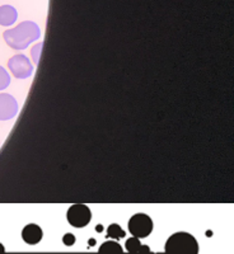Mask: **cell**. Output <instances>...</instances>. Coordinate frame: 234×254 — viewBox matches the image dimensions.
I'll return each mask as SVG.
<instances>
[{
  "label": "cell",
  "instance_id": "cell-4",
  "mask_svg": "<svg viewBox=\"0 0 234 254\" xmlns=\"http://www.w3.org/2000/svg\"><path fill=\"white\" fill-rule=\"evenodd\" d=\"M8 67L17 79H27L33 74V65L23 54H18L9 59Z\"/></svg>",
  "mask_w": 234,
  "mask_h": 254
},
{
  "label": "cell",
  "instance_id": "cell-12",
  "mask_svg": "<svg viewBox=\"0 0 234 254\" xmlns=\"http://www.w3.org/2000/svg\"><path fill=\"white\" fill-rule=\"evenodd\" d=\"M10 84V76L3 66H0V90H4Z\"/></svg>",
  "mask_w": 234,
  "mask_h": 254
},
{
  "label": "cell",
  "instance_id": "cell-11",
  "mask_svg": "<svg viewBox=\"0 0 234 254\" xmlns=\"http://www.w3.org/2000/svg\"><path fill=\"white\" fill-rule=\"evenodd\" d=\"M126 235L124 230L121 229V226L119 224H111L107 228V237L112 238V239H122V238Z\"/></svg>",
  "mask_w": 234,
  "mask_h": 254
},
{
  "label": "cell",
  "instance_id": "cell-5",
  "mask_svg": "<svg viewBox=\"0 0 234 254\" xmlns=\"http://www.w3.org/2000/svg\"><path fill=\"white\" fill-rule=\"evenodd\" d=\"M67 219L70 225L74 228H84L89 224L90 219H92V212L88 206L83 205V203H77L68 210Z\"/></svg>",
  "mask_w": 234,
  "mask_h": 254
},
{
  "label": "cell",
  "instance_id": "cell-13",
  "mask_svg": "<svg viewBox=\"0 0 234 254\" xmlns=\"http://www.w3.org/2000/svg\"><path fill=\"white\" fill-rule=\"evenodd\" d=\"M42 47H44V42H40V44H37L33 49H32L31 55L33 61H35V64H38V61H40V55L41 52H42Z\"/></svg>",
  "mask_w": 234,
  "mask_h": 254
},
{
  "label": "cell",
  "instance_id": "cell-14",
  "mask_svg": "<svg viewBox=\"0 0 234 254\" xmlns=\"http://www.w3.org/2000/svg\"><path fill=\"white\" fill-rule=\"evenodd\" d=\"M63 242L65 246L72 247V246H74V243H76V237H74L73 234H70V233H68V234H65L63 237Z\"/></svg>",
  "mask_w": 234,
  "mask_h": 254
},
{
  "label": "cell",
  "instance_id": "cell-3",
  "mask_svg": "<svg viewBox=\"0 0 234 254\" xmlns=\"http://www.w3.org/2000/svg\"><path fill=\"white\" fill-rule=\"evenodd\" d=\"M153 225V220L151 219V216L145 214H136L129 221V231L130 234H133V237L142 239L152 234Z\"/></svg>",
  "mask_w": 234,
  "mask_h": 254
},
{
  "label": "cell",
  "instance_id": "cell-10",
  "mask_svg": "<svg viewBox=\"0 0 234 254\" xmlns=\"http://www.w3.org/2000/svg\"><path fill=\"white\" fill-rule=\"evenodd\" d=\"M99 253H122L124 249L120 246L119 243L115 240H108L104 242L101 247H99Z\"/></svg>",
  "mask_w": 234,
  "mask_h": 254
},
{
  "label": "cell",
  "instance_id": "cell-8",
  "mask_svg": "<svg viewBox=\"0 0 234 254\" xmlns=\"http://www.w3.org/2000/svg\"><path fill=\"white\" fill-rule=\"evenodd\" d=\"M18 18V13L14 6L1 5L0 6V26L9 27L14 23Z\"/></svg>",
  "mask_w": 234,
  "mask_h": 254
},
{
  "label": "cell",
  "instance_id": "cell-2",
  "mask_svg": "<svg viewBox=\"0 0 234 254\" xmlns=\"http://www.w3.org/2000/svg\"><path fill=\"white\" fill-rule=\"evenodd\" d=\"M164 251L165 253L172 254H197L199 253V243L188 233L179 231L168 238Z\"/></svg>",
  "mask_w": 234,
  "mask_h": 254
},
{
  "label": "cell",
  "instance_id": "cell-6",
  "mask_svg": "<svg viewBox=\"0 0 234 254\" xmlns=\"http://www.w3.org/2000/svg\"><path fill=\"white\" fill-rule=\"evenodd\" d=\"M18 113V103L13 95L0 93V121H9Z\"/></svg>",
  "mask_w": 234,
  "mask_h": 254
},
{
  "label": "cell",
  "instance_id": "cell-7",
  "mask_svg": "<svg viewBox=\"0 0 234 254\" xmlns=\"http://www.w3.org/2000/svg\"><path fill=\"white\" fill-rule=\"evenodd\" d=\"M44 237V231L37 224H28L22 230V239L29 244V246H35L42 240Z\"/></svg>",
  "mask_w": 234,
  "mask_h": 254
},
{
  "label": "cell",
  "instance_id": "cell-9",
  "mask_svg": "<svg viewBox=\"0 0 234 254\" xmlns=\"http://www.w3.org/2000/svg\"><path fill=\"white\" fill-rule=\"evenodd\" d=\"M125 248H126V251L131 254L151 253V248L147 246H143L142 243H140L139 238H136V237L127 239L126 244H125Z\"/></svg>",
  "mask_w": 234,
  "mask_h": 254
},
{
  "label": "cell",
  "instance_id": "cell-15",
  "mask_svg": "<svg viewBox=\"0 0 234 254\" xmlns=\"http://www.w3.org/2000/svg\"><path fill=\"white\" fill-rule=\"evenodd\" d=\"M0 252H5V248H4L1 243H0Z\"/></svg>",
  "mask_w": 234,
  "mask_h": 254
},
{
  "label": "cell",
  "instance_id": "cell-1",
  "mask_svg": "<svg viewBox=\"0 0 234 254\" xmlns=\"http://www.w3.org/2000/svg\"><path fill=\"white\" fill-rule=\"evenodd\" d=\"M3 37L9 47L20 51L27 49L32 42H35L41 37V29L37 23L32 20H26L14 28L4 32Z\"/></svg>",
  "mask_w": 234,
  "mask_h": 254
},
{
  "label": "cell",
  "instance_id": "cell-16",
  "mask_svg": "<svg viewBox=\"0 0 234 254\" xmlns=\"http://www.w3.org/2000/svg\"><path fill=\"white\" fill-rule=\"evenodd\" d=\"M89 243H90V246H94L95 240H89Z\"/></svg>",
  "mask_w": 234,
  "mask_h": 254
}]
</instances>
